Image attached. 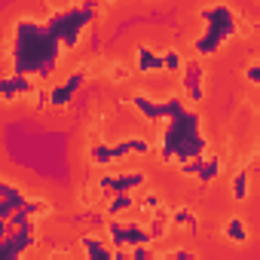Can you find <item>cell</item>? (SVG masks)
I'll use <instances>...</instances> for the list:
<instances>
[{
    "mask_svg": "<svg viewBox=\"0 0 260 260\" xmlns=\"http://www.w3.org/2000/svg\"><path fill=\"white\" fill-rule=\"evenodd\" d=\"M107 239L113 242L116 251H128V248H135V245H150V242H153V233H150V226L110 217V223H107Z\"/></svg>",
    "mask_w": 260,
    "mask_h": 260,
    "instance_id": "5b68a950",
    "label": "cell"
},
{
    "mask_svg": "<svg viewBox=\"0 0 260 260\" xmlns=\"http://www.w3.org/2000/svg\"><path fill=\"white\" fill-rule=\"evenodd\" d=\"M135 71L144 74V77H153V74H166V61H162V52L150 49V46H138L135 49Z\"/></svg>",
    "mask_w": 260,
    "mask_h": 260,
    "instance_id": "8fae6325",
    "label": "cell"
},
{
    "mask_svg": "<svg viewBox=\"0 0 260 260\" xmlns=\"http://www.w3.org/2000/svg\"><path fill=\"white\" fill-rule=\"evenodd\" d=\"M25 202H28V193H25L22 187H16L13 181H4V184H0V220H10Z\"/></svg>",
    "mask_w": 260,
    "mask_h": 260,
    "instance_id": "9c48e42d",
    "label": "cell"
},
{
    "mask_svg": "<svg viewBox=\"0 0 260 260\" xmlns=\"http://www.w3.org/2000/svg\"><path fill=\"white\" fill-rule=\"evenodd\" d=\"M242 77H245V83H248V86L260 89V58H251V61L242 68Z\"/></svg>",
    "mask_w": 260,
    "mask_h": 260,
    "instance_id": "44dd1931",
    "label": "cell"
},
{
    "mask_svg": "<svg viewBox=\"0 0 260 260\" xmlns=\"http://www.w3.org/2000/svg\"><path fill=\"white\" fill-rule=\"evenodd\" d=\"M166 257H169V260H172V257H178V260H193V251H187V248H172Z\"/></svg>",
    "mask_w": 260,
    "mask_h": 260,
    "instance_id": "cb8c5ba5",
    "label": "cell"
},
{
    "mask_svg": "<svg viewBox=\"0 0 260 260\" xmlns=\"http://www.w3.org/2000/svg\"><path fill=\"white\" fill-rule=\"evenodd\" d=\"M169 220H172L175 230H193V226H196V211L187 208V205H181V208H175V211L169 214Z\"/></svg>",
    "mask_w": 260,
    "mask_h": 260,
    "instance_id": "d6986e66",
    "label": "cell"
},
{
    "mask_svg": "<svg viewBox=\"0 0 260 260\" xmlns=\"http://www.w3.org/2000/svg\"><path fill=\"white\" fill-rule=\"evenodd\" d=\"M141 205H144L147 211H162V199H159V193H147Z\"/></svg>",
    "mask_w": 260,
    "mask_h": 260,
    "instance_id": "603a6c76",
    "label": "cell"
},
{
    "mask_svg": "<svg viewBox=\"0 0 260 260\" xmlns=\"http://www.w3.org/2000/svg\"><path fill=\"white\" fill-rule=\"evenodd\" d=\"M220 172H223V159H220V156H202V159H199L196 181H199L202 187H208L211 181H217V178H220Z\"/></svg>",
    "mask_w": 260,
    "mask_h": 260,
    "instance_id": "9a60e30c",
    "label": "cell"
},
{
    "mask_svg": "<svg viewBox=\"0 0 260 260\" xmlns=\"http://www.w3.org/2000/svg\"><path fill=\"white\" fill-rule=\"evenodd\" d=\"M208 150V138L202 132V119L196 110H184L178 116H172L159 135V156L169 166H184L187 159L205 156Z\"/></svg>",
    "mask_w": 260,
    "mask_h": 260,
    "instance_id": "7a4b0ae2",
    "label": "cell"
},
{
    "mask_svg": "<svg viewBox=\"0 0 260 260\" xmlns=\"http://www.w3.org/2000/svg\"><path fill=\"white\" fill-rule=\"evenodd\" d=\"M147 184V175L138 169H122V172H107L98 178V190L104 193H135L138 187Z\"/></svg>",
    "mask_w": 260,
    "mask_h": 260,
    "instance_id": "52a82bcc",
    "label": "cell"
},
{
    "mask_svg": "<svg viewBox=\"0 0 260 260\" xmlns=\"http://www.w3.org/2000/svg\"><path fill=\"white\" fill-rule=\"evenodd\" d=\"M113 153L116 159H125V156H147L153 153V141L144 138V135H128V138H119L113 144Z\"/></svg>",
    "mask_w": 260,
    "mask_h": 260,
    "instance_id": "7c38bea8",
    "label": "cell"
},
{
    "mask_svg": "<svg viewBox=\"0 0 260 260\" xmlns=\"http://www.w3.org/2000/svg\"><path fill=\"white\" fill-rule=\"evenodd\" d=\"M80 248H83V254L89 260H110V257H116V248H113V242L107 236L86 233V236H80Z\"/></svg>",
    "mask_w": 260,
    "mask_h": 260,
    "instance_id": "30bf717a",
    "label": "cell"
},
{
    "mask_svg": "<svg viewBox=\"0 0 260 260\" xmlns=\"http://www.w3.org/2000/svg\"><path fill=\"white\" fill-rule=\"evenodd\" d=\"M162 61H166V74H181L187 58L181 55V49H175V46H172V49H166V52H162Z\"/></svg>",
    "mask_w": 260,
    "mask_h": 260,
    "instance_id": "ffe728a7",
    "label": "cell"
},
{
    "mask_svg": "<svg viewBox=\"0 0 260 260\" xmlns=\"http://www.w3.org/2000/svg\"><path fill=\"white\" fill-rule=\"evenodd\" d=\"M86 159H89V166H92V169H110V166H116V162H119V159H116V153H113V144H107V141H101V138H95V141L89 144Z\"/></svg>",
    "mask_w": 260,
    "mask_h": 260,
    "instance_id": "4fadbf2b",
    "label": "cell"
},
{
    "mask_svg": "<svg viewBox=\"0 0 260 260\" xmlns=\"http://www.w3.org/2000/svg\"><path fill=\"white\" fill-rule=\"evenodd\" d=\"M223 239L230 245H248L251 242V226L242 214H230L226 223H223Z\"/></svg>",
    "mask_w": 260,
    "mask_h": 260,
    "instance_id": "5bb4252c",
    "label": "cell"
},
{
    "mask_svg": "<svg viewBox=\"0 0 260 260\" xmlns=\"http://www.w3.org/2000/svg\"><path fill=\"white\" fill-rule=\"evenodd\" d=\"M28 95H37L31 74H16V71H10L4 80H0V98H4V104H13L16 98H28Z\"/></svg>",
    "mask_w": 260,
    "mask_h": 260,
    "instance_id": "ba28073f",
    "label": "cell"
},
{
    "mask_svg": "<svg viewBox=\"0 0 260 260\" xmlns=\"http://www.w3.org/2000/svg\"><path fill=\"white\" fill-rule=\"evenodd\" d=\"M128 254H132L135 260H150L153 257V248L150 245H135V248H128Z\"/></svg>",
    "mask_w": 260,
    "mask_h": 260,
    "instance_id": "7402d4cb",
    "label": "cell"
},
{
    "mask_svg": "<svg viewBox=\"0 0 260 260\" xmlns=\"http://www.w3.org/2000/svg\"><path fill=\"white\" fill-rule=\"evenodd\" d=\"M68 43L71 40H68V28H64L61 13L49 16L46 22L22 16L10 28V46H7L10 71L31 74V77H49L58 68L61 52L71 49Z\"/></svg>",
    "mask_w": 260,
    "mask_h": 260,
    "instance_id": "6da1fadb",
    "label": "cell"
},
{
    "mask_svg": "<svg viewBox=\"0 0 260 260\" xmlns=\"http://www.w3.org/2000/svg\"><path fill=\"white\" fill-rule=\"evenodd\" d=\"M181 89H184V98L196 107L205 101V64L202 58H187L184 61V71H181Z\"/></svg>",
    "mask_w": 260,
    "mask_h": 260,
    "instance_id": "8992f818",
    "label": "cell"
},
{
    "mask_svg": "<svg viewBox=\"0 0 260 260\" xmlns=\"http://www.w3.org/2000/svg\"><path fill=\"white\" fill-rule=\"evenodd\" d=\"M230 196H233L236 202H245V199L251 196V175H248L245 169H239V172L233 175V181H230Z\"/></svg>",
    "mask_w": 260,
    "mask_h": 260,
    "instance_id": "2e32d148",
    "label": "cell"
},
{
    "mask_svg": "<svg viewBox=\"0 0 260 260\" xmlns=\"http://www.w3.org/2000/svg\"><path fill=\"white\" fill-rule=\"evenodd\" d=\"M135 208V196L132 193H113V199L107 202V214L110 217H122Z\"/></svg>",
    "mask_w": 260,
    "mask_h": 260,
    "instance_id": "e0dca14e",
    "label": "cell"
},
{
    "mask_svg": "<svg viewBox=\"0 0 260 260\" xmlns=\"http://www.w3.org/2000/svg\"><path fill=\"white\" fill-rule=\"evenodd\" d=\"M74 89L68 86V83H55L52 89H49V107H68L71 101H74Z\"/></svg>",
    "mask_w": 260,
    "mask_h": 260,
    "instance_id": "ac0fdd59",
    "label": "cell"
},
{
    "mask_svg": "<svg viewBox=\"0 0 260 260\" xmlns=\"http://www.w3.org/2000/svg\"><path fill=\"white\" fill-rule=\"evenodd\" d=\"M128 104H132L144 119H150V122H156V119H172V116H178V113H184L187 107H184V101L181 98H153V95H147V92H132V98H128Z\"/></svg>",
    "mask_w": 260,
    "mask_h": 260,
    "instance_id": "277c9868",
    "label": "cell"
},
{
    "mask_svg": "<svg viewBox=\"0 0 260 260\" xmlns=\"http://www.w3.org/2000/svg\"><path fill=\"white\" fill-rule=\"evenodd\" d=\"M199 22H202V34L193 40V49H196L199 58L217 55L233 37L242 34L239 13L226 4V0H214V4L202 7V10H199Z\"/></svg>",
    "mask_w": 260,
    "mask_h": 260,
    "instance_id": "3957f363",
    "label": "cell"
}]
</instances>
